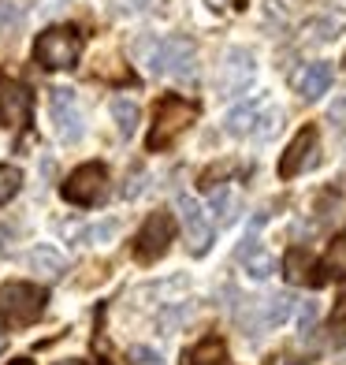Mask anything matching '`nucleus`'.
I'll use <instances>...</instances> for the list:
<instances>
[{
    "label": "nucleus",
    "instance_id": "nucleus-7",
    "mask_svg": "<svg viewBox=\"0 0 346 365\" xmlns=\"http://www.w3.org/2000/svg\"><path fill=\"white\" fill-rule=\"evenodd\" d=\"M105 194H108V172L101 164H86V168L71 172L68 182H63V197L75 205H97Z\"/></svg>",
    "mask_w": 346,
    "mask_h": 365
},
{
    "label": "nucleus",
    "instance_id": "nucleus-23",
    "mask_svg": "<svg viewBox=\"0 0 346 365\" xmlns=\"http://www.w3.org/2000/svg\"><path fill=\"white\" fill-rule=\"evenodd\" d=\"M346 26V15L342 11H332V15H324V19L313 23V30H317V41H327V38H335V30Z\"/></svg>",
    "mask_w": 346,
    "mask_h": 365
},
{
    "label": "nucleus",
    "instance_id": "nucleus-13",
    "mask_svg": "<svg viewBox=\"0 0 346 365\" xmlns=\"http://www.w3.org/2000/svg\"><path fill=\"white\" fill-rule=\"evenodd\" d=\"M290 309H294V298L290 294H268L265 302L257 306V324L253 328H261V331H268V328H279L287 317H290Z\"/></svg>",
    "mask_w": 346,
    "mask_h": 365
},
{
    "label": "nucleus",
    "instance_id": "nucleus-16",
    "mask_svg": "<svg viewBox=\"0 0 346 365\" xmlns=\"http://www.w3.org/2000/svg\"><path fill=\"white\" fill-rule=\"evenodd\" d=\"M112 120H115V127H120V135H123V138H130V135L138 130L142 112H138V105H135V101L120 97V101H112Z\"/></svg>",
    "mask_w": 346,
    "mask_h": 365
},
{
    "label": "nucleus",
    "instance_id": "nucleus-25",
    "mask_svg": "<svg viewBox=\"0 0 346 365\" xmlns=\"http://www.w3.org/2000/svg\"><path fill=\"white\" fill-rule=\"evenodd\" d=\"M187 317H190V302H179V306H172V309H164V317H160V331H175Z\"/></svg>",
    "mask_w": 346,
    "mask_h": 365
},
{
    "label": "nucleus",
    "instance_id": "nucleus-30",
    "mask_svg": "<svg viewBox=\"0 0 346 365\" xmlns=\"http://www.w3.org/2000/svg\"><path fill=\"white\" fill-rule=\"evenodd\" d=\"M335 343H346V306H342V313H339V321H335Z\"/></svg>",
    "mask_w": 346,
    "mask_h": 365
},
{
    "label": "nucleus",
    "instance_id": "nucleus-14",
    "mask_svg": "<svg viewBox=\"0 0 346 365\" xmlns=\"http://www.w3.org/2000/svg\"><path fill=\"white\" fill-rule=\"evenodd\" d=\"M261 97L257 101H246V105H235L227 112V120H224V130L227 135H235V138H242V135H253V127H257V115H261Z\"/></svg>",
    "mask_w": 346,
    "mask_h": 365
},
{
    "label": "nucleus",
    "instance_id": "nucleus-11",
    "mask_svg": "<svg viewBox=\"0 0 346 365\" xmlns=\"http://www.w3.org/2000/svg\"><path fill=\"white\" fill-rule=\"evenodd\" d=\"M332 78H335L332 63L320 60V63H309V68L294 78V86H298V93L305 97V101H320V97L332 90Z\"/></svg>",
    "mask_w": 346,
    "mask_h": 365
},
{
    "label": "nucleus",
    "instance_id": "nucleus-12",
    "mask_svg": "<svg viewBox=\"0 0 346 365\" xmlns=\"http://www.w3.org/2000/svg\"><path fill=\"white\" fill-rule=\"evenodd\" d=\"M30 112V93L15 82H0V123L15 127Z\"/></svg>",
    "mask_w": 346,
    "mask_h": 365
},
{
    "label": "nucleus",
    "instance_id": "nucleus-8",
    "mask_svg": "<svg viewBox=\"0 0 346 365\" xmlns=\"http://www.w3.org/2000/svg\"><path fill=\"white\" fill-rule=\"evenodd\" d=\"M253 75H257V63H253L250 48H231V53L224 56V71H220L224 97H242L253 86Z\"/></svg>",
    "mask_w": 346,
    "mask_h": 365
},
{
    "label": "nucleus",
    "instance_id": "nucleus-34",
    "mask_svg": "<svg viewBox=\"0 0 346 365\" xmlns=\"http://www.w3.org/2000/svg\"><path fill=\"white\" fill-rule=\"evenodd\" d=\"M0 346H4V339H0Z\"/></svg>",
    "mask_w": 346,
    "mask_h": 365
},
{
    "label": "nucleus",
    "instance_id": "nucleus-24",
    "mask_svg": "<svg viewBox=\"0 0 346 365\" xmlns=\"http://www.w3.org/2000/svg\"><path fill=\"white\" fill-rule=\"evenodd\" d=\"M305 272H309V254L305 250H290L287 254V276L294 284H305Z\"/></svg>",
    "mask_w": 346,
    "mask_h": 365
},
{
    "label": "nucleus",
    "instance_id": "nucleus-4",
    "mask_svg": "<svg viewBox=\"0 0 346 365\" xmlns=\"http://www.w3.org/2000/svg\"><path fill=\"white\" fill-rule=\"evenodd\" d=\"M48 115H53V130L60 142L75 145L82 138V130H86V123H82V112H78V93L71 86H56L48 90Z\"/></svg>",
    "mask_w": 346,
    "mask_h": 365
},
{
    "label": "nucleus",
    "instance_id": "nucleus-1",
    "mask_svg": "<svg viewBox=\"0 0 346 365\" xmlns=\"http://www.w3.org/2000/svg\"><path fill=\"white\" fill-rule=\"evenodd\" d=\"M138 56L150 68V75H172V78H190L194 75V41L187 38H142L138 41Z\"/></svg>",
    "mask_w": 346,
    "mask_h": 365
},
{
    "label": "nucleus",
    "instance_id": "nucleus-5",
    "mask_svg": "<svg viewBox=\"0 0 346 365\" xmlns=\"http://www.w3.org/2000/svg\"><path fill=\"white\" fill-rule=\"evenodd\" d=\"M172 235H175L172 212H164V209L150 212V217H145V224H142V231H138V250H135V257H138L142 264L160 261L164 254H168V246H172Z\"/></svg>",
    "mask_w": 346,
    "mask_h": 365
},
{
    "label": "nucleus",
    "instance_id": "nucleus-3",
    "mask_svg": "<svg viewBox=\"0 0 346 365\" xmlns=\"http://www.w3.org/2000/svg\"><path fill=\"white\" fill-rule=\"evenodd\" d=\"M82 53V38L75 26H48L34 45V60L48 71H71Z\"/></svg>",
    "mask_w": 346,
    "mask_h": 365
},
{
    "label": "nucleus",
    "instance_id": "nucleus-26",
    "mask_svg": "<svg viewBox=\"0 0 346 365\" xmlns=\"http://www.w3.org/2000/svg\"><path fill=\"white\" fill-rule=\"evenodd\" d=\"M130 365H164V358L153 351V346H130Z\"/></svg>",
    "mask_w": 346,
    "mask_h": 365
},
{
    "label": "nucleus",
    "instance_id": "nucleus-17",
    "mask_svg": "<svg viewBox=\"0 0 346 365\" xmlns=\"http://www.w3.org/2000/svg\"><path fill=\"white\" fill-rule=\"evenodd\" d=\"M324 269L332 272L335 279H346V231L327 246V254H324Z\"/></svg>",
    "mask_w": 346,
    "mask_h": 365
},
{
    "label": "nucleus",
    "instance_id": "nucleus-29",
    "mask_svg": "<svg viewBox=\"0 0 346 365\" xmlns=\"http://www.w3.org/2000/svg\"><path fill=\"white\" fill-rule=\"evenodd\" d=\"M342 115H346V86H342V93L332 101V120H342Z\"/></svg>",
    "mask_w": 346,
    "mask_h": 365
},
{
    "label": "nucleus",
    "instance_id": "nucleus-31",
    "mask_svg": "<svg viewBox=\"0 0 346 365\" xmlns=\"http://www.w3.org/2000/svg\"><path fill=\"white\" fill-rule=\"evenodd\" d=\"M68 8V0H48V4L41 8V15H56V11H63Z\"/></svg>",
    "mask_w": 346,
    "mask_h": 365
},
{
    "label": "nucleus",
    "instance_id": "nucleus-6",
    "mask_svg": "<svg viewBox=\"0 0 346 365\" xmlns=\"http://www.w3.org/2000/svg\"><path fill=\"white\" fill-rule=\"evenodd\" d=\"M197 108L190 101H183V97H164L160 108H157V127L150 135V149H164L175 135H183V130L194 123Z\"/></svg>",
    "mask_w": 346,
    "mask_h": 365
},
{
    "label": "nucleus",
    "instance_id": "nucleus-27",
    "mask_svg": "<svg viewBox=\"0 0 346 365\" xmlns=\"http://www.w3.org/2000/svg\"><path fill=\"white\" fill-rule=\"evenodd\" d=\"M317 313H320V306L313 302V298L298 302V328H302V331H309V328H313V321H317Z\"/></svg>",
    "mask_w": 346,
    "mask_h": 365
},
{
    "label": "nucleus",
    "instance_id": "nucleus-22",
    "mask_svg": "<svg viewBox=\"0 0 346 365\" xmlns=\"http://www.w3.org/2000/svg\"><path fill=\"white\" fill-rule=\"evenodd\" d=\"M224 361V343L220 339H205L194 351V365H220Z\"/></svg>",
    "mask_w": 346,
    "mask_h": 365
},
{
    "label": "nucleus",
    "instance_id": "nucleus-9",
    "mask_svg": "<svg viewBox=\"0 0 346 365\" xmlns=\"http://www.w3.org/2000/svg\"><path fill=\"white\" fill-rule=\"evenodd\" d=\"M175 209H179V220H183V227H187V239H190V254H209V246H212V224L205 220V209L194 202L190 194H183L175 202Z\"/></svg>",
    "mask_w": 346,
    "mask_h": 365
},
{
    "label": "nucleus",
    "instance_id": "nucleus-28",
    "mask_svg": "<svg viewBox=\"0 0 346 365\" xmlns=\"http://www.w3.org/2000/svg\"><path fill=\"white\" fill-rule=\"evenodd\" d=\"M11 23H19V11H15V4H8V0H0V30H8Z\"/></svg>",
    "mask_w": 346,
    "mask_h": 365
},
{
    "label": "nucleus",
    "instance_id": "nucleus-10",
    "mask_svg": "<svg viewBox=\"0 0 346 365\" xmlns=\"http://www.w3.org/2000/svg\"><path fill=\"white\" fill-rule=\"evenodd\" d=\"M313 149H317V127H305V130H298V138L290 142V149H287V157L279 160V175L283 179H290V175H298V172H305L313 160Z\"/></svg>",
    "mask_w": 346,
    "mask_h": 365
},
{
    "label": "nucleus",
    "instance_id": "nucleus-19",
    "mask_svg": "<svg viewBox=\"0 0 346 365\" xmlns=\"http://www.w3.org/2000/svg\"><path fill=\"white\" fill-rule=\"evenodd\" d=\"M279 127H283V112H279V108H268V112L257 115L253 138H257V142H272V138L279 135Z\"/></svg>",
    "mask_w": 346,
    "mask_h": 365
},
{
    "label": "nucleus",
    "instance_id": "nucleus-2",
    "mask_svg": "<svg viewBox=\"0 0 346 365\" xmlns=\"http://www.w3.org/2000/svg\"><path fill=\"white\" fill-rule=\"evenodd\" d=\"M45 309V291L34 284H4L0 287V324L4 328H26L41 317Z\"/></svg>",
    "mask_w": 346,
    "mask_h": 365
},
{
    "label": "nucleus",
    "instance_id": "nucleus-33",
    "mask_svg": "<svg viewBox=\"0 0 346 365\" xmlns=\"http://www.w3.org/2000/svg\"><path fill=\"white\" fill-rule=\"evenodd\" d=\"M60 365H78V361H60Z\"/></svg>",
    "mask_w": 346,
    "mask_h": 365
},
{
    "label": "nucleus",
    "instance_id": "nucleus-15",
    "mask_svg": "<svg viewBox=\"0 0 346 365\" xmlns=\"http://www.w3.org/2000/svg\"><path fill=\"white\" fill-rule=\"evenodd\" d=\"M26 264L34 272H41V276H63V272H68V257H63L56 246H48V242L34 246V250L26 254Z\"/></svg>",
    "mask_w": 346,
    "mask_h": 365
},
{
    "label": "nucleus",
    "instance_id": "nucleus-18",
    "mask_svg": "<svg viewBox=\"0 0 346 365\" xmlns=\"http://www.w3.org/2000/svg\"><path fill=\"white\" fill-rule=\"evenodd\" d=\"M115 231H120V224L115 220H105V224H86V227H78L75 231V239L86 246V242H112L115 239Z\"/></svg>",
    "mask_w": 346,
    "mask_h": 365
},
{
    "label": "nucleus",
    "instance_id": "nucleus-32",
    "mask_svg": "<svg viewBox=\"0 0 346 365\" xmlns=\"http://www.w3.org/2000/svg\"><path fill=\"white\" fill-rule=\"evenodd\" d=\"M11 365H34V361H30V358H19V361H11Z\"/></svg>",
    "mask_w": 346,
    "mask_h": 365
},
{
    "label": "nucleus",
    "instance_id": "nucleus-20",
    "mask_svg": "<svg viewBox=\"0 0 346 365\" xmlns=\"http://www.w3.org/2000/svg\"><path fill=\"white\" fill-rule=\"evenodd\" d=\"M19 190H23V172L11 168V164H0V205L11 202Z\"/></svg>",
    "mask_w": 346,
    "mask_h": 365
},
{
    "label": "nucleus",
    "instance_id": "nucleus-21",
    "mask_svg": "<svg viewBox=\"0 0 346 365\" xmlns=\"http://www.w3.org/2000/svg\"><path fill=\"white\" fill-rule=\"evenodd\" d=\"M209 212H216L220 224H231L235 220V197H231V190H216L209 197Z\"/></svg>",
    "mask_w": 346,
    "mask_h": 365
}]
</instances>
